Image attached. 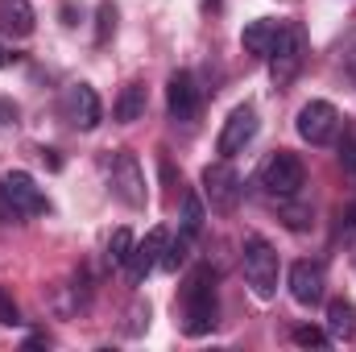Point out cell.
I'll return each mask as SVG.
<instances>
[{"mask_svg":"<svg viewBox=\"0 0 356 352\" xmlns=\"http://www.w3.org/2000/svg\"><path fill=\"white\" fill-rule=\"evenodd\" d=\"M282 220H286L294 232H302V228L311 224V207H307V203H290V199H282Z\"/></svg>","mask_w":356,"mask_h":352,"instance_id":"cell-22","label":"cell"},{"mask_svg":"<svg viewBox=\"0 0 356 352\" xmlns=\"http://www.w3.org/2000/svg\"><path fill=\"white\" fill-rule=\"evenodd\" d=\"M0 323L4 328H17L21 323V311H17V303H13V294L4 286H0Z\"/></svg>","mask_w":356,"mask_h":352,"instance_id":"cell-25","label":"cell"},{"mask_svg":"<svg viewBox=\"0 0 356 352\" xmlns=\"http://www.w3.org/2000/svg\"><path fill=\"white\" fill-rule=\"evenodd\" d=\"M241 191H245V182L228 166V158L224 162H211L203 170V199L211 203V211H232L241 203Z\"/></svg>","mask_w":356,"mask_h":352,"instance_id":"cell-6","label":"cell"},{"mask_svg":"<svg viewBox=\"0 0 356 352\" xmlns=\"http://www.w3.org/2000/svg\"><path fill=\"white\" fill-rule=\"evenodd\" d=\"M323 286H327V278H323V265L319 262H294L290 265V298L298 307L323 303Z\"/></svg>","mask_w":356,"mask_h":352,"instance_id":"cell-13","label":"cell"},{"mask_svg":"<svg viewBox=\"0 0 356 352\" xmlns=\"http://www.w3.org/2000/svg\"><path fill=\"white\" fill-rule=\"evenodd\" d=\"M63 120H71L75 129L91 133L99 120H104V108H99V95L91 83H75V88L63 91Z\"/></svg>","mask_w":356,"mask_h":352,"instance_id":"cell-11","label":"cell"},{"mask_svg":"<svg viewBox=\"0 0 356 352\" xmlns=\"http://www.w3.org/2000/svg\"><path fill=\"white\" fill-rule=\"evenodd\" d=\"M294 129H298L302 141H311V145H327V141L336 137V129H340V112H336L327 99H311V104L298 108Z\"/></svg>","mask_w":356,"mask_h":352,"instance_id":"cell-7","label":"cell"},{"mask_svg":"<svg viewBox=\"0 0 356 352\" xmlns=\"http://www.w3.org/2000/svg\"><path fill=\"white\" fill-rule=\"evenodd\" d=\"M108 170H112V195L124 207H145V170H141L137 154H129V150L112 154V166Z\"/></svg>","mask_w":356,"mask_h":352,"instance_id":"cell-5","label":"cell"},{"mask_svg":"<svg viewBox=\"0 0 356 352\" xmlns=\"http://www.w3.org/2000/svg\"><path fill=\"white\" fill-rule=\"evenodd\" d=\"M336 237H340L344 245H356V203L340 211V228H336Z\"/></svg>","mask_w":356,"mask_h":352,"instance_id":"cell-24","label":"cell"},{"mask_svg":"<svg viewBox=\"0 0 356 352\" xmlns=\"http://www.w3.org/2000/svg\"><path fill=\"white\" fill-rule=\"evenodd\" d=\"M220 303H216V273L207 265L191 269L186 286H182V332L186 336H207L216 328Z\"/></svg>","mask_w":356,"mask_h":352,"instance_id":"cell-1","label":"cell"},{"mask_svg":"<svg viewBox=\"0 0 356 352\" xmlns=\"http://www.w3.org/2000/svg\"><path fill=\"white\" fill-rule=\"evenodd\" d=\"M257 182H261V191L273 195V199H294V195L302 191V182H307V170H302L298 154L277 150V154H269L266 162H261Z\"/></svg>","mask_w":356,"mask_h":352,"instance_id":"cell-3","label":"cell"},{"mask_svg":"<svg viewBox=\"0 0 356 352\" xmlns=\"http://www.w3.org/2000/svg\"><path fill=\"white\" fill-rule=\"evenodd\" d=\"M199 104H203V95H199L195 75H191V71H175L170 83H166V108H170V120H175V125H191V120L199 116Z\"/></svg>","mask_w":356,"mask_h":352,"instance_id":"cell-12","label":"cell"},{"mask_svg":"<svg viewBox=\"0 0 356 352\" xmlns=\"http://www.w3.org/2000/svg\"><path fill=\"white\" fill-rule=\"evenodd\" d=\"M356 332V307L348 298H332L327 303V336L332 340H348Z\"/></svg>","mask_w":356,"mask_h":352,"instance_id":"cell-16","label":"cell"},{"mask_svg":"<svg viewBox=\"0 0 356 352\" xmlns=\"http://www.w3.org/2000/svg\"><path fill=\"white\" fill-rule=\"evenodd\" d=\"M277 273H282L277 249L266 237H249L245 241V282L253 286L257 298H273L277 294Z\"/></svg>","mask_w":356,"mask_h":352,"instance_id":"cell-4","label":"cell"},{"mask_svg":"<svg viewBox=\"0 0 356 352\" xmlns=\"http://www.w3.org/2000/svg\"><path fill=\"white\" fill-rule=\"evenodd\" d=\"M203 8H220V0H203Z\"/></svg>","mask_w":356,"mask_h":352,"instance_id":"cell-29","label":"cell"},{"mask_svg":"<svg viewBox=\"0 0 356 352\" xmlns=\"http://www.w3.org/2000/svg\"><path fill=\"white\" fill-rule=\"evenodd\" d=\"M327 332H319V328H294V344H302V349H327Z\"/></svg>","mask_w":356,"mask_h":352,"instance_id":"cell-23","label":"cell"},{"mask_svg":"<svg viewBox=\"0 0 356 352\" xmlns=\"http://www.w3.org/2000/svg\"><path fill=\"white\" fill-rule=\"evenodd\" d=\"M340 166L356 178V137L353 133H344V141H340Z\"/></svg>","mask_w":356,"mask_h":352,"instance_id":"cell-26","label":"cell"},{"mask_svg":"<svg viewBox=\"0 0 356 352\" xmlns=\"http://www.w3.org/2000/svg\"><path fill=\"white\" fill-rule=\"evenodd\" d=\"M112 33H116V8H112V4L104 0V4H99V13H95V42L104 46V42H108Z\"/></svg>","mask_w":356,"mask_h":352,"instance_id":"cell-21","label":"cell"},{"mask_svg":"<svg viewBox=\"0 0 356 352\" xmlns=\"http://www.w3.org/2000/svg\"><path fill=\"white\" fill-rule=\"evenodd\" d=\"M4 63H8V54H4V50H0V67H4Z\"/></svg>","mask_w":356,"mask_h":352,"instance_id":"cell-30","label":"cell"},{"mask_svg":"<svg viewBox=\"0 0 356 352\" xmlns=\"http://www.w3.org/2000/svg\"><path fill=\"white\" fill-rule=\"evenodd\" d=\"M277 33H282V21H273V17H257V21H249V25H245L241 46H245L253 58H269V50H273Z\"/></svg>","mask_w":356,"mask_h":352,"instance_id":"cell-14","label":"cell"},{"mask_svg":"<svg viewBox=\"0 0 356 352\" xmlns=\"http://www.w3.org/2000/svg\"><path fill=\"white\" fill-rule=\"evenodd\" d=\"M253 137H257V108H253V104H241V108L228 112L216 150H220L224 158H236V154H245V145H249Z\"/></svg>","mask_w":356,"mask_h":352,"instance_id":"cell-9","label":"cell"},{"mask_svg":"<svg viewBox=\"0 0 356 352\" xmlns=\"http://www.w3.org/2000/svg\"><path fill=\"white\" fill-rule=\"evenodd\" d=\"M166 228H149L145 232V241H137L133 245V253H129V262H124V273H129V282L133 286H141L158 265H162V253H166Z\"/></svg>","mask_w":356,"mask_h":352,"instance_id":"cell-10","label":"cell"},{"mask_svg":"<svg viewBox=\"0 0 356 352\" xmlns=\"http://www.w3.org/2000/svg\"><path fill=\"white\" fill-rule=\"evenodd\" d=\"M199 228H203V203H199V195H182V237H199Z\"/></svg>","mask_w":356,"mask_h":352,"instance_id":"cell-19","label":"cell"},{"mask_svg":"<svg viewBox=\"0 0 356 352\" xmlns=\"http://www.w3.org/2000/svg\"><path fill=\"white\" fill-rule=\"evenodd\" d=\"M116 120L120 125H133V120H141L145 116V83H129V88L120 91V99H116Z\"/></svg>","mask_w":356,"mask_h":352,"instance_id":"cell-17","label":"cell"},{"mask_svg":"<svg viewBox=\"0 0 356 352\" xmlns=\"http://www.w3.org/2000/svg\"><path fill=\"white\" fill-rule=\"evenodd\" d=\"M0 191H4V199L13 203V211H17L21 220H25V216H46V211H50V199L42 195V186L25 175V170L4 175L0 178Z\"/></svg>","mask_w":356,"mask_h":352,"instance_id":"cell-8","label":"cell"},{"mask_svg":"<svg viewBox=\"0 0 356 352\" xmlns=\"http://www.w3.org/2000/svg\"><path fill=\"white\" fill-rule=\"evenodd\" d=\"M186 253H191V237H178V241H166V253H162V269L178 273L186 265Z\"/></svg>","mask_w":356,"mask_h":352,"instance_id":"cell-20","label":"cell"},{"mask_svg":"<svg viewBox=\"0 0 356 352\" xmlns=\"http://www.w3.org/2000/svg\"><path fill=\"white\" fill-rule=\"evenodd\" d=\"M133 232L129 228H116L112 237H108V265H120L124 269V262H129V253H133Z\"/></svg>","mask_w":356,"mask_h":352,"instance_id":"cell-18","label":"cell"},{"mask_svg":"<svg viewBox=\"0 0 356 352\" xmlns=\"http://www.w3.org/2000/svg\"><path fill=\"white\" fill-rule=\"evenodd\" d=\"M38 25L33 17V4L29 0H0V29L13 33V38H29Z\"/></svg>","mask_w":356,"mask_h":352,"instance_id":"cell-15","label":"cell"},{"mask_svg":"<svg viewBox=\"0 0 356 352\" xmlns=\"http://www.w3.org/2000/svg\"><path fill=\"white\" fill-rule=\"evenodd\" d=\"M302 58H307V33L302 25H282L273 50H269V79L273 88H290L294 75L302 71Z\"/></svg>","mask_w":356,"mask_h":352,"instance_id":"cell-2","label":"cell"},{"mask_svg":"<svg viewBox=\"0 0 356 352\" xmlns=\"http://www.w3.org/2000/svg\"><path fill=\"white\" fill-rule=\"evenodd\" d=\"M8 125H17V104L0 95V129H8Z\"/></svg>","mask_w":356,"mask_h":352,"instance_id":"cell-27","label":"cell"},{"mask_svg":"<svg viewBox=\"0 0 356 352\" xmlns=\"http://www.w3.org/2000/svg\"><path fill=\"white\" fill-rule=\"evenodd\" d=\"M344 75H348V83H356V50L348 54V63H344Z\"/></svg>","mask_w":356,"mask_h":352,"instance_id":"cell-28","label":"cell"}]
</instances>
